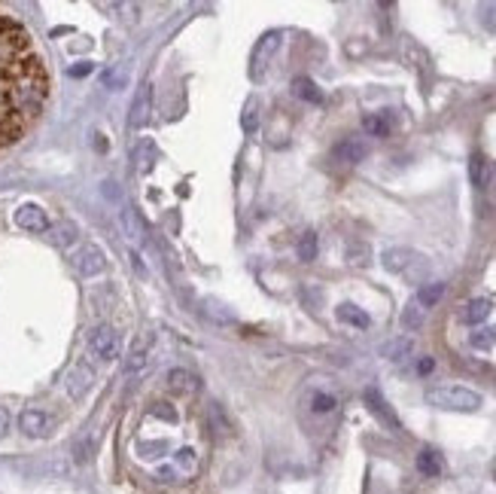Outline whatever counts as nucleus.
<instances>
[{
	"label": "nucleus",
	"instance_id": "obj_1",
	"mask_svg": "<svg viewBox=\"0 0 496 494\" xmlns=\"http://www.w3.org/2000/svg\"><path fill=\"white\" fill-rule=\"evenodd\" d=\"M46 95L49 73L34 37L16 16L0 10V150L31 129Z\"/></svg>",
	"mask_w": 496,
	"mask_h": 494
},
{
	"label": "nucleus",
	"instance_id": "obj_2",
	"mask_svg": "<svg viewBox=\"0 0 496 494\" xmlns=\"http://www.w3.org/2000/svg\"><path fill=\"white\" fill-rule=\"evenodd\" d=\"M426 403L445 412H475L481 409V394L463 385H439L426 390Z\"/></svg>",
	"mask_w": 496,
	"mask_h": 494
},
{
	"label": "nucleus",
	"instance_id": "obj_3",
	"mask_svg": "<svg viewBox=\"0 0 496 494\" xmlns=\"http://www.w3.org/2000/svg\"><path fill=\"white\" fill-rule=\"evenodd\" d=\"M88 348H92L95 357L101 360H113L119 357V333L113 327H98L88 339Z\"/></svg>",
	"mask_w": 496,
	"mask_h": 494
},
{
	"label": "nucleus",
	"instance_id": "obj_4",
	"mask_svg": "<svg viewBox=\"0 0 496 494\" xmlns=\"http://www.w3.org/2000/svg\"><path fill=\"white\" fill-rule=\"evenodd\" d=\"M368 156V146L359 141V137H344L341 144L332 146V159L335 162H344V165H357Z\"/></svg>",
	"mask_w": 496,
	"mask_h": 494
},
{
	"label": "nucleus",
	"instance_id": "obj_5",
	"mask_svg": "<svg viewBox=\"0 0 496 494\" xmlns=\"http://www.w3.org/2000/svg\"><path fill=\"white\" fill-rule=\"evenodd\" d=\"M16 223L21 229H31V232H43L49 229V217L43 208H37V205H25V208L16 211Z\"/></svg>",
	"mask_w": 496,
	"mask_h": 494
},
{
	"label": "nucleus",
	"instance_id": "obj_6",
	"mask_svg": "<svg viewBox=\"0 0 496 494\" xmlns=\"http://www.w3.org/2000/svg\"><path fill=\"white\" fill-rule=\"evenodd\" d=\"M362 397H366V406L372 409V412H375L377 418H381L384 424H390V427H393V430H399V418H396V412L387 406V400H384V397L377 394L375 388H366V394H362Z\"/></svg>",
	"mask_w": 496,
	"mask_h": 494
},
{
	"label": "nucleus",
	"instance_id": "obj_7",
	"mask_svg": "<svg viewBox=\"0 0 496 494\" xmlns=\"http://www.w3.org/2000/svg\"><path fill=\"white\" fill-rule=\"evenodd\" d=\"M277 46H280V34L277 31L265 34L262 40H259V46H256V53H253V70L256 73H262L265 68H268V61H271V55L277 53Z\"/></svg>",
	"mask_w": 496,
	"mask_h": 494
},
{
	"label": "nucleus",
	"instance_id": "obj_8",
	"mask_svg": "<svg viewBox=\"0 0 496 494\" xmlns=\"http://www.w3.org/2000/svg\"><path fill=\"white\" fill-rule=\"evenodd\" d=\"M150 107H152V86H140L135 104H131V129H137V125H143L150 120Z\"/></svg>",
	"mask_w": 496,
	"mask_h": 494
},
{
	"label": "nucleus",
	"instance_id": "obj_9",
	"mask_svg": "<svg viewBox=\"0 0 496 494\" xmlns=\"http://www.w3.org/2000/svg\"><path fill=\"white\" fill-rule=\"evenodd\" d=\"M165 385H168V390H174V394H195L198 379L186 370H171L165 375Z\"/></svg>",
	"mask_w": 496,
	"mask_h": 494
},
{
	"label": "nucleus",
	"instance_id": "obj_10",
	"mask_svg": "<svg viewBox=\"0 0 496 494\" xmlns=\"http://www.w3.org/2000/svg\"><path fill=\"white\" fill-rule=\"evenodd\" d=\"M46 427H49L46 412H40V409H25L21 412V430H25L28 437H43Z\"/></svg>",
	"mask_w": 496,
	"mask_h": 494
},
{
	"label": "nucleus",
	"instance_id": "obj_11",
	"mask_svg": "<svg viewBox=\"0 0 496 494\" xmlns=\"http://www.w3.org/2000/svg\"><path fill=\"white\" fill-rule=\"evenodd\" d=\"M146 360H150V336H140V339H135V345H131V354H128L125 370H128V372H140L146 366Z\"/></svg>",
	"mask_w": 496,
	"mask_h": 494
},
{
	"label": "nucleus",
	"instance_id": "obj_12",
	"mask_svg": "<svg viewBox=\"0 0 496 494\" xmlns=\"http://www.w3.org/2000/svg\"><path fill=\"white\" fill-rule=\"evenodd\" d=\"M362 129H366V135L372 137H387L390 131H393V116L384 110V113H372L362 120Z\"/></svg>",
	"mask_w": 496,
	"mask_h": 494
},
{
	"label": "nucleus",
	"instance_id": "obj_13",
	"mask_svg": "<svg viewBox=\"0 0 496 494\" xmlns=\"http://www.w3.org/2000/svg\"><path fill=\"white\" fill-rule=\"evenodd\" d=\"M292 95L295 98H301V101H308V104H320L323 101L320 86H317L310 77H295L292 79Z\"/></svg>",
	"mask_w": 496,
	"mask_h": 494
},
{
	"label": "nucleus",
	"instance_id": "obj_14",
	"mask_svg": "<svg viewBox=\"0 0 496 494\" xmlns=\"http://www.w3.org/2000/svg\"><path fill=\"white\" fill-rule=\"evenodd\" d=\"M77 265H79V272L83 275H98V272L103 269V256H101V250L98 247H83V254L77 256Z\"/></svg>",
	"mask_w": 496,
	"mask_h": 494
},
{
	"label": "nucleus",
	"instance_id": "obj_15",
	"mask_svg": "<svg viewBox=\"0 0 496 494\" xmlns=\"http://www.w3.org/2000/svg\"><path fill=\"white\" fill-rule=\"evenodd\" d=\"M338 321L350 323V327H359V330L372 327V318H368V314L362 312V308L350 305V302H344V305H338Z\"/></svg>",
	"mask_w": 496,
	"mask_h": 494
},
{
	"label": "nucleus",
	"instance_id": "obj_16",
	"mask_svg": "<svg viewBox=\"0 0 496 494\" xmlns=\"http://www.w3.org/2000/svg\"><path fill=\"white\" fill-rule=\"evenodd\" d=\"M490 312H493V305H490L487 299H472L469 305H466V312H463V321L475 327V323H481V321L490 318Z\"/></svg>",
	"mask_w": 496,
	"mask_h": 494
},
{
	"label": "nucleus",
	"instance_id": "obj_17",
	"mask_svg": "<svg viewBox=\"0 0 496 494\" xmlns=\"http://www.w3.org/2000/svg\"><path fill=\"white\" fill-rule=\"evenodd\" d=\"M417 470L424 476H439L442 470H445V464H442L439 452H433V448H424V452L417 455Z\"/></svg>",
	"mask_w": 496,
	"mask_h": 494
},
{
	"label": "nucleus",
	"instance_id": "obj_18",
	"mask_svg": "<svg viewBox=\"0 0 496 494\" xmlns=\"http://www.w3.org/2000/svg\"><path fill=\"white\" fill-rule=\"evenodd\" d=\"M442 296H445V284H442V281L424 284V287H420V293H417V305H420V308H433Z\"/></svg>",
	"mask_w": 496,
	"mask_h": 494
},
{
	"label": "nucleus",
	"instance_id": "obj_19",
	"mask_svg": "<svg viewBox=\"0 0 496 494\" xmlns=\"http://www.w3.org/2000/svg\"><path fill=\"white\" fill-rule=\"evenodd\" d=\"M411 260H417L411 250H387V254H384V265H387L390 272H405Z\"/></svg>",
	"mask_w": 496,
	"mask_h": 494
},
{
	"label": "nucleus",
	"instance_id": "obj_20",
	"mask_svg": "<svg viewBox=\"0 0 496 494\" xmlns=\"http://www.w3.org/2000/svg\"><path fill=\"white\" fill-rule=\"evenodd\" d=\"M405 354H411V339H405V336L381 345V357H387V360H402Z\"/></svg>",
	"mask_w": 496,
	"mask_h": 494
},
{
	"label": "nucleus",
	"instance_id": "obj_21",
	"mask_svg": "<svg viewBox=\"0 0 496 494\" xmlns=\"http://www.w3.org/2000/svg\"><path fill=\"white\" fill-rule=\"evenodd\" d=\"M469 177H472V183H475L478 189L487 187V159L481 156V153H472V159H469Z\"/></svg>",
	"mask_w": 496,
	"mask_h": 494
},
{
	"label": "nucleus",
	"instance_id": "obj_22",
	"mask_svg": "<svg viewBox=\"0 0 496 494\" xmlns=\"http://www.w3.org/2000/svg\"><path fill=\"white\" fill-rule=\"evenodd\" d=\"M317 250H320V241H317V232H305L299 241V247H295V254H299L301 263H310L317 260Z\"/></svg>",
	"mask_w": 496,
	"mask_h": 494
},
{
	"label": "nucleus",
	"instance_id": "obj_23",
	"mask_svg": "<svg viewBox=\"0 0 496 494\" xmlns=\"http://www.w3.org/2000/svg\"><path fill=\"white\" fill-rule=\"evenodd\" d=\"M420 321H424V308H420L417 299H414V302H408V308L402 312V327L414 330V327H420Z\"/></svg>",
	"mask_w": 496,
	"mask_h": 494
},
{
	"label": "nucleus",
	"instance_id": "obj_24",
	"mask_svg": "<svg viewBox=\"0 0 496 494\" xmlns=\"http://www.w3.org/2000/svg\"><path fill=\"white\" fill-rule=\"evenodd\" d=\"M472 345H475V348H493V345H496V327L478 330V333L472 336Z\"/></svg>",
	"mask_w": 496,
	"mask_h": 494
},
{
	"label": "nucleus",
	"instance_id": "obj_25",
	"mask_svg": "<svg viewBox=\"0 0 496 494\" xmlns=\"http://www.w3.org/2000/svg\"><path fill=\"white\" fill-rule=\"evenodd\" d=\"M314 412H332L335 409V397H329V394H314Z\"/></svg>",
	"mask_w": 496,
	"mask_h": 494
},
{
	"label": "nucleus",
	"instance_id": "obj_26",
	"mask_svg": "<svg viewBox=\"0 0 496 494\" xmlns=\"http://www.w3.org/2000/svg\"><path fill=\"white\" fill-rule=\"evenodd\" d=\"M433 370H435V360H433V357H424V360L417 363V372H420V375H429Z\"/></svg>",
	"mask_w": 496,
	"mask_h": 494
},
{
	"label": "nucleus",
	"instance_id": "obj_27",
	"mask_svg": "<svg viewBox=\"0 0 496 494\" xmlns=\"http://www.w3.org/2000/svg\"><path fill=\"white\" fill-rule=\"evenodd\" d=\"M6 430H10V415H6V412L0 409V437H3Z\"/></svg>",
	"mask_w": 496,
	"mask_h": 494
}]
</instances>
